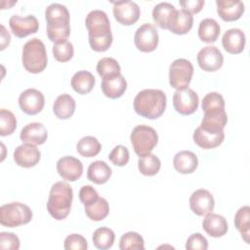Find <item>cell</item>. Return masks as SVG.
<instances>
[{"instance_id":"cell-1","label":"cell","mask_w":250,"mask_h":250,"mask_svg":"<svg viewBox=\"0 0 250 250\" xmlns=\"http://www.w3.org/2000/svg\"><path fill=\"white\" fill-rule=\"evenodd\" d=\"M89 34V44L96 52L106 51L112 43V33L107 15L101 10L91 11L85 20Z\"/></svg>"},{"instance_id":"cell-2","label":"cell","mask_w":250,"mask_h":250,"mask_svg":"<svg viewBox=\"0 0 250 250\" xmlns=\"http://www.w3.org/2000/svg\"><path fill=\"white\" fill-rule=\"evenodd\" d=\"M133 105L139 115L156 119L163 114L166 108V95L159 89H145L136 95Z\"/></svg>"},{"instance_id":"cell-3","label":"cell","mask_w":250,"mask_h":250,"mask_svg":"<svg viewBox=\"0 0 250 250\" xmlns=\"http://www.w3.org/2000/svg\"><path fill=\"white\" fill-rule=\"evenodd\" d=\"M72 198L73 190L67 183L62 181L55 183L50 189L47 201L49 214L58 221L65 219L70 212Z\"/></svg>"},{"instance_id":"cell-4","label":"cell","mask_w":250,"mask_h":250,"mask_svg":"<svg viewBox=\"0 0 250 250\" xmlns=\"http://www.w3.org/2000/svg\"><path fill=\"white\" fill-rule=\"evenodd\" d=\"M47 61L46 48L40 39L32 38L23 45L21 62L26 71L30 73L42 72L47 66Z\"/></svg>"},{"instance_id":"cell-5","label":"cell","mask_w":250,"mask_h":250,"mask_svg":"<svg viewBox=\"0 0 250 250\" xmlns=\"http://www.w3.org/2000/svg\"><path fill=\"white\" fill-rule=\"evenodd\" d=\"M32 219L31 209L21 202H11L0 207V224L15 228L29 223Z\"/></svg>"},{"instance_id":"cell-6","label":"cell","mask_w":250,"mask_h":250,"mask_svg":"<svg viewBox=\"0 0 250 250\" xmlns=\"http://www.w3.org/2000/svg\"><path fill=\"white\" fill-rule=\"evenodd\" d=\"M130 140L134 151L139 156H143L152 151L154 146L157 145L158 135L152 127L138 125L132 130Z\"/></svg>"},{"instance_id":"cell-7","label":"cell","mask_w":250,"mask_h":250,"mask_svg":"<svg viewBox=\"0 0 250 250\" xmlns=\"http://www.w3.org/2000/svg\"><path fill=\"white\" fill-rule=\"evenodd\" d=\"M193 74V65L186 59L175 60L169 67V83L171 87L180 90L188 88Z\"/></svg>"},{"instance_id":"cell-8","label":"cell","mask_w":250,"mask_h":250,"mask_svg":"<svg viewBox=\"0 0 250 250\" xmlns=\"http://www.w3.org/2000/svg\"><path fill=\"white\" fill-rule=\"evenodd\" d=\"M197 94L190 88L176 90L173 94V104L177 112L183 115L193 113L198 107Z\"/></svg>"},{"instance_id":"cell-9","label":"cell","mask_w":250,"mask_h":250,"mask_svg":"<svg viewBox=\"0 0 250 250\" xmlns=\"http://www.w3.org/2000/svg\"><path fill=\"white\" fill-rule=\"evenodd\" d=\"M134 42L141 52L149 53L154 51L158 45L157 29L150 23H144L136 30Z\"/></svg>"},{"instance_id":"cell-10","label":"cell","mask_w":250,"mask_h":250,"mask_svg":"<svg viewBox=\"0 0 250 250\" xmlns=\"http://www.w3.org/2000/svg\"><path fill=\"white\" fill-rule=\"evenodd\" d=\"M113 4V16L115 20L123 25H131L140 18V8L133 1H118L111 2Z\"/></svg>"},{"instance_id":"cell-11","label":"cell","mask_w":250,"mask_h":250,"mask_svg":"<svg viewBox=\"0 0 250 250\" xmlns=\"http://www.w3.org/2000/svg\"><path fill=\"white\" fill-rule=\"evenodd\" d=\"M45 104L43 94L34 88H29L23 91L19 97V105L21 109L29 115L39 113Z\"/></svg>"},{"instance_id":"cell-12","label":"cell","mask_w":250,"mask_h":250,"mask_svg":"<svg viewBox=\"0 0 250 250\" xmlns=\"http://www.w3.org/2000/svg\"><path fill=\"white\" fill-rule=\"evenodd\" d=\"M9 25L14 35L19 38L36 33L39 28L38 20L32 15L25 17L13 15L9 20Z\"/></svg>"},{"instance_id":"cell-13","label":"cell","mask_w":250,"mask_h":250,"mask_svg":"<svg viewBox=\"0 0 250 250\" xmlns=\"http://www.w3.org/2000/svg\"><path fill=\"white\" fill-rule=\"evenodd\" d=\"M197 62L201 69L208 72L218 70L224 62V57L221 51L215 46H206L197 54Z\"/></svg>"},{"instance_id":"cell-14","label":"cell","mask_w":250,"mask_h":250,"mask_svg":"<svg viewBox=\"0 0 250 250\" xmlns=\"http://www.w3.org/2000/svg\"><path fill=\"white\" fill-rule=\"evenodd\" d=\"M215 206L213 195L204 188L193 191L189 197V207L197 216H205L211 213Z\"/></svg>"},{"instance_id":"cell-15","label":"cell","mask_w":250,"mask_h":250,"mask_svg":"<svg viewBox=\"0 0 250 250\" xmlns=\"http://www.w3.org/2000/svg\"><path fill=\"white\" fill-rule=\"evenodd\" d=\"M57 171L63 180L74 182L81 177L83 164L79 159L66 155L58 160Z\"/></svg>"},{"instance_id":"cell-16","label":"cell","mask_w":250,"mask_h":250,"mask_svg":"<svg viewBox=\"0 0 250 250\" xmlns=\"http://www.w3.org/2000/svg\"><path fill=\"white\" fill-rule=\"evenodd\" d=\"M192 138L193 142L198 146L204 149H209L214 148L223 143L225 139V133L224 130L211 131L199 126L194 130Z\"/></svg>"},{"instance_id":"cell-17","label":"cell","mask_w":250,"mask_h":250,"mask_svg":"<svg viewBox=\"0 0 250 250\" xmlns=\"http://www.w3.org/2000/svg\"><path fill=\"white\" fill-rule=\"evenodd\" d=\"M40 155L39 149L34 145L22 144L15 149L14 160L21 167L30 168L39 162Z\"/></svg>"},{"instance_id":"cell-18","label":"cell","mask_w":250,"mask_h":250,"mask_svg":"<svg viewBox=\"0 0 250 250\" xmlns=\"http://www.w3.org/2000/svg\"><path fill=\"white\" fill-rule=\"evenodd\" d=\"M217 13L225 21H237L244 13V4L239 0H217Z\"/></svg>"},{"instance_id":"cell-19","label":"cell","mask_w":250,"mask_h":250,"mask_svg":"<svg viewBox=\"0 0 250 250\" xmlns=\"http://www.w3.org/2000/svg\"><path fill=\"white\" fill-rule=\"evenodd\" d=\"M48 137V131L46 127L39 122H32L25 125L21 131L20 138L23 144L30 145H42L46 142Z\"/></svg>"},{"instance_id":"cell-20","label":"cell","mask_w":250,"mask_h":250,"mask_svg":"<svg viewBox=\"0 0 250 250\" xmlns=\"http://www.w3.org/2000/svg\"><path fill=\"white\" fill-rule=\"evenodd\" d=\"M245 34L239 28H230L227 30L222 38L224 49L229 54H239L245 47Z\"/></svg>"},{"instance_id":"cell-21","label":"cell","mask_w":250,"mask_h":250,"mask_svg":"<svg viewBox=\"0 0 250 250\" xmlns=\"http://www.w3.org/2000/svg\"><path fill=\"white\" fill-rule=\"evenodd\" d=\"M205 216L202 222V228L207 234L212 237H222L227 233L228 223L222 215L211 212Z\"/></svg>"},{"instance_id":"cell-22","label":"cell","mask_w":250,"mask_h":250,"mask_svg":"<svg viewBox=\"0 0 250 250\" xmlns=\"http://www.w3.org/2000/svg\"><path fill=\"white\" fill-rule=\"evenodd\" d=\"M176 8L168 2H161L154 6L152 10L153 21L163 29H169V26L175 17Z\"/></svg>"},{"instance_id":"cell-23","label":"cell","mask_w":250,"mask_h":250,"mask_svg":"<svg viewBox=\"0 0 250 250\" xmlns=\"http://www.w3.org/2000/svg\"><path fill=\"white\" fill-rule=\"evenodd\" d=\"M173 166L181 174H190L197 168L198 159L192 151L182 150L174 156Z\"/></svg>"},{"instance_id":"cell-24","label":"cell","mask_w":250,"mask_h":250,"mask_svg":"<svg viewBox=\"0 0 250 250\" xmlns=\"http://www.w3.org/2000/svg\"><path fill=\"white\" fill-rule=\"evenodd\" d=\"M227 122L228 115L225 109L208 110L204 112L200 127L211 131H221L224 130Z\"/></svg>"},{"instance_id":"cell-25","label":"cell","mask_w":250,"mask_h":250,"mask_svg":"<svg viewBox=\"0 0 250 250\" xmlns=\"http://www.w3.org/2000/svg\"><path fill=\"white\" fill-rule=\"evenodd\" d=\"M104 95L109 99L120 98L127 89V82L123 75L103 79L101 84Z\"/></svg>"},{"instance_id":"cell-26","label":"cell","mask_w":250,"mask_h":250,"mask_svg":"<svg viewBox=\"0 0 250 250\" xmlns=\"http://www.w3.org/2000/svg\"><path fill=\"white\" fill-rule=\"evenodd\" d=\"M111 173V168L104 161L97 160L89 165L87 178L97 185H102L109 180Z\"/></svg>"},{"instance_id":"cell-27","label":"cell","mask_w":250,"mask_h":250,"mask_svg":"<svg viewBox=\"0 0 250 250\" xmlns=\"http://www.w3.org/2000/svg\"><path fill=\"white\" fill-rule=\"evenodd\" d=\"M75 101L68 94L60 95L53 104V111L60 119H68L75 111Z\"/></svg>"},{"instance_id":"cell-28","label":"cell","mask_w":250,"mask_h":250,"mask_svg":"<svg viewBox=\"0 0 250 250\" xmlns=\"http://www.w3.org/2000/svg\"><path fill=\"white\" fill-rule=\"evenodd\" d=\"M70 84L76 93L85 95L92 91L95 85V77L87 70H80L72 76Z\"/></svg>"},{"instance_id":"cell-29","label":"cell","mask_w":250,"mask_h":250,"mask_svg":"<svg viewBox=\"0 0 250 250\" xmlns=\"http://www.w3.org/2000/svg\"><path fill=\"white\" fill-rule=\"evenodd\" d=\"M193 24V17L190 13L185 10L176 11L175 17L169 26V30L175 34H186L188 33Z\"/></svg>"},{"instance_id":"cell-30","label":"cell","mask_w":250,"mask_h":250,"mask_svg":"<svg viewBox=\"0 0 250 250\" xmlns=\"http://www.w3.org/2000/svg\"><path fill=\"white\" fill-rule=\"evenodd\" d=\"M221 32L220 24L214 19H204L200 21L198 27V37L206 43L215 42Z\"/></svg>"},{"instance_id":"cell-31","label":"cell","mask_w":250,"mask_h":250,"mask_svg":"<svg viewBox=\"0 0 250 250\" xmlns=\"http://www.w3.org/2000/svg\"><path fill=\"white\" fill-rule=\"evenodd\" d=\"M47 24L69 22V12L65 6L59 3H52L45 10Z\"/></svg>"},{"instance_id":"cell-32","label":"cell","mask_w":250,"mask_h":250,"mask_svg":"<svg viewBox=\"0 0 250 250\" xmlns=\"http://www.w3.org/2000/svg\"><path fill=\"white\" fill-rule=\"evenodd\" d=\"M234 226L240 232L242 238L246 243H249L250 236V208L249 206H242L239 208L234 216Z\"/></svg>"},{"instance_id":"cell-33","label":"cell","mask_w":250,"mask_h":250,"mask_svg":"<svg viewBox=\"0 0 250 250\" xmlns=\"http://www.w3.org/2000/svg\"><path fill=\"white\" fill-rule=\"evenodd\" d=\"M84 210L90 220L98 222L104 220L108 215L109 205L104 198L99 197L95 202L86 205Z\"/></svg>"},{"instance_id":"cell-34","label":"cell","mask_w":250,"mask_h":250,"mask_svg":"<svg viewBox=\"0 0 250 250\" xmlns=\"http://www.w3.org/2000/svg\"><path fill=\"white\" fill-rule=\"evenodd\" d=\"M97 71L103 79L112 78L121 74V68L117 61L113 58H102L97 63Z\"/></svg>"},{"instance_id":"cell-35","label":"cell","mask_w":250,"mask_h":250,"mask_svg":"<svg viewBox=\"0 0 250 250\" xmlns=\"http://www.w3.org/2000/svg\"><path fill=\"white\" fill-rule=\"evenodd\" d=\"M115 234L112 229L106 227H102L97 229L92 236L93 243L96 248L101 250L109 249L114 242Z\"/></svg>"},{"instance_id":"cell-36","label":"cell","mask_w":250,"mask_h":250,"mask_svg":"<svg viewBox=\"0 0 250 250\" xmlns=\"http://www.w3.org/2000/svg\"><path fill=\"white\" fill-rule=\"evenodd\" d=\"M102 146L97 138L93 136H86L80 139L76 145L77 152L84 157L96 156L101 151Z\"/></svg>"},{"instance_id":"cell-37","label":"cell","mask_w":250,"mask_h":250,"mask_svg":"<svg viewBox=\"0 0 250 250\" xmlns=\"http://www.w3.org/2000/svg\"><path fill=\"white\" fill-rule=\"evenodd\" d=\"M138 167L140 172L145 176H154L156 175L161 167V162L157 156L148 153L140 156L138 160Z\"/></svg>"},{"instance_id":"cell-38","label":"cell","mask_w":250,"mask_h":250,"mask_svg":"<svg viewBox=\"0 0 250 250\" xmlns=\"http://www.w3.org/2000/svg\"><path fill=\"white\" fill-rule=\"evenodd\" d=\"M70 34L69 22L66 23H53L47 24V35L50 41L57 43H62L66 41Z\"/></svg>"},{"instance_id":"cell-39","label":"cell","mask_w":250,"mask_h":250,"mask_svg":"<svg viewBox=\"0 0 250 250\" xmlns=\"http://www.w3.org/2000/svg\"><path fill=\"white\" fill-rule=\"evenodd\" d=\"M119 249L120 250H131L145 249V241L144 238L135 231H129L124 233L119 241Z\"/></svg>"},{"instance_id":"cell-40","label":"cell","mask_w":250,"mask_h":250,"mask_svg":"<svg viewBox=\"0 0 250 250\" xmlns=\"http://www.w3.org/2000/svg\"><path fill=\"white\" fill-rule=\"evenodd\" d=\"M17 128V119L14 113L8 109H0V135L8 136Z\"/></svg>"},{"instance_id":"cell-41","label":"cell","mask_w":250,"mask_h":250,"mask_svg":"<svg viewBox=\"0 0 250 250\" xmlns=\"http://www.w3.org/2000/svg\"><path fill=\"white\" fill-rule=\"evenodd\" d=\"M74 54L73 45L69 41H63L62 43H57L53 46V55L58 62H68Z\"/></svg>"},{"instance_id":"cell-42","label":"cell","mask_w":250,"mask_h":250,"mask_svg":"<svg viewBox=\"0 0 250 250\" xmlns=\"http://www.w3.org/2000/svg\"><path fill=\"white\" fill-rule=\"evenodd\" d=\"M202 110H214V109H225V101L221 94L217 92H210L206 94L201 103Z\"/></svg>"},{"instance_id":"cell-43","label":"cell","mask_w":250,"mask_h":250,"mask_svg":"<svg viewBox=\"0 0 250 250\" xmlns=\"http://www.w3.org/2000/svg\"><path fill=\"white\" fill-rule=\"evenodd\" d=\"M129 157L130 153L128 148L122 145L116 146L108 155V159L112 162V164L116 166L126 165L129 161Z\"/></svg>"},{"instance_id":"cell-44","label":"cell","mask_w":250,"mask_h":250,"mask_svg":"<svg viewBox=\"0 0 250 250\" xmlns=\"http://www.w3.org/2000/svg\"><path fill=\"white\" fill-rule=\"evenodd\" d=\"M63 247L66 250H86L88 244L85 237L77 233H72L64 239Z\"/></svg>"},{"instance_id":"cell-45","label":"cell","mask_w":250,"mask_h":250,"mask_svg":"<svg viewBox=\"0 0 250 250\" xmlns=\"http://www.w3.org/2000/svg\"><path fill=\"white\" fill-rule=\"evenodd\" d=\"M20 248V239L13 232H1L0 233V249L18 250Z\"/></svg>"},{"instance_id":"cell-46","label":"cell","mask_w":250,"mask_h":250,"mask_svg":"<svg viewBox=\"0 0 250 250\" xmlns=\"http://www.w3.org/2000/svg\"><path fill=\"white\" fill-rule=\"evenodd\" d=\"M208 248L207 239L199 232L191 234L186 243L187 250H206Z\"/></svg>"},{"instance_id":"cell-47","label":"cell","mask_w":250,"mask_h":250,"mask_svg":"<svg viewBox=\"0 0 250 250\" xmlns=\"http://www.w3.org/2000/svg\"><path fill=\"white\" fill-rule=\"evenodd\" d=\"M99 197L97 190L92 186H83L79 190V198L84 206L95 202Z\"/></svg>"},{"instance_id":"cell-48","label":"cell","mask_w":250,"mask_h":250,"mask_svg":"<svg viewBox=\"0 0 250 250\" xmlns=\"http://www.w3.org/2000/svg\"><path fill=\"white\" fill-rule=\"evenodd\" d=\"M180 5L183 7V10L190 14H196L203 8L204 0H185L180 1Z\"/></svg>"},{"instance_id":"cell-49","label":"cell","mask_w":250,"mask_h":250,"mask_svg":"<svg viewBox=\"0 0 250 250\" xmlns=\"http://www.w3.org/2000/svg\"><path fill=\"white\" fill-rule=\"evenodd\" d=\"M0 27H1V50H4L10 44L11 36H10V33L6 31V28L4 25L1 24Z\"/></svg>"}]
</instances>
